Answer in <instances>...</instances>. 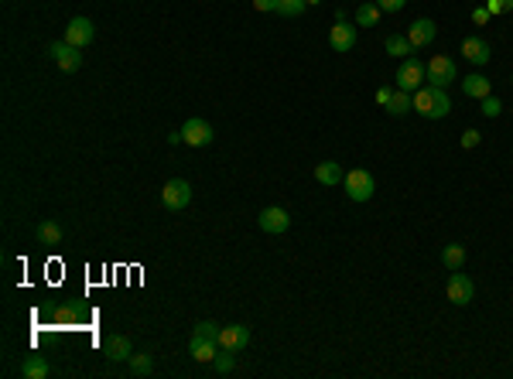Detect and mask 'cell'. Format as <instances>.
Masks as SVG:
<instances>
[{
    "instance_id": "cell-15",
    "label": "cell",
    "mask_w": 513,
    "mask_h": 379,
    "mask_svg": "<svg viewBox=\"0 0 513 379\" xmlns=\"http://www.w3.org/2000/svg\"><path fill=\"white\" fill-rule=\"evenodd\" d=\"M329 45L335 51H353L356 48V27H349L346 21H335L329 27Z\"/></svg>"
},
{
    "instance_id": "cell-29",
    "label": "cell",
    "mask_w": 513,
    "mask_h": 379,
    "mask_svg": "<svg viewBox=\"0 0 513 379\" xmlns=\"http://www.w3.org/2000/svg\"><path fill=\"white\" fill-rule=\"evenodd\" d=\"M479 140H483V133H479V130H465V133H462V151H472V147H479Z\"/></svg>"
},
{
    "instance_id": "cell-7",
    "label": "cell",
    "mask_w": 513,
    "mask_h": 379,
    "mask_svg": "<svg viewBox=\"0 0 513 379\" xmlns=\"http://www.w3.org/2000/svg\"><path fill=\"white\" fill-rule=\"evenodd\" d=\"M48 55L62 72H79V69H82V55H79V48L69 45V41H55V45H48Z\"/></svg>"
},
{
    "instance_id": "cell-14",
    "label": "cell",
    "mask_w": 513,
    "mask_h": 379,
    "mask_svg": "<svg viewBox=\"0 0 513 379\" xmlns=\"http://www.w3.org/2000/svg\"><path fill=\"white\" fill-rule=\"evenodd\" d=\"M435 34H438V25L428 21V18H417V21L408 27V38H410L414 48H428V45L435 41Z\"/></svg>"
},
{
    "instance_id": "cell-2",
    "label": "cell",
    "mask_w": 513,
    "mask_h": 379,
    "mask_svg": "<svg viewBox=\"0 0 513 379\" xmlns=\"http://www.w3.org/2000/svg\"><path fill=\"white\" fill-rule=\"evenodd\" d=\"M342 188H346L349 202H370L373 192H377V178L370 175L366 168H353L349 175L342 178Z\"/></svg>"
},
{
    "instance_id": "cell-37",
    "label": "cell",
    "mask_w": 513,
    "mask_h": 379,
    "mask_svg": "<svg viewBox=\"0 0 513 379\" xmlns=\"http://www.w3.org/2000/svg\"><path fill=\"white\" fill-rule=\"evenodd\" d=\"M305 4H308V7H311V4H322V0H305Z\"/></svg>"
},
{
    "instance_id": "cell-12",
    "label": "cell",
    "mask_w": 513,
    "mask_h": 379,
    "mask_svg": "<svg viewBox=\"0 0 513 379\" xmlns=\"http://www.w3.org/2000/svg\"><path fill=\"white\" fill-rule=\"evenodd\" d=\"M462 55H465L472 65H486L489 58H493V48H489L486 38H479V34H469V38L462 41Z\"/></svg>"
},
{
    "instance_id": "cell-21",
    "label": "cell",
    "mask_w": 513,
    "mask_h": 379,
    "mask_svg": "<svg viewBox=\"0 0 513 379\" xmlns=\"http://www.w3.org/2000/svg\"><path fill=\"white\" fill-rule=\"evenodd\" d=\"M130 376H137V379L154 376V355L151 352H134L130 355Z\"/></svg>"
},
{
    "instance_id": "cell-23",
    "label": "cell",
    "mask_w": 513,
    "mask_h": 379,
    "mask_svg": "<svg viewBox=\"0 0 513 379\" xmlns=\"http://www.w3.org/2000/svg\"><path fill=\"white\" fill-rule=\"evenodd\" d=\"M380 18H384L380 4H359L356 7V25L359 27H377L380 25Z\"/></svg>"
},
{
    "instance_id": "cell-17",
    "label": "cell",
    "mask_w": 513,
    "mask_h": 379,
    "mask_svg": "<svg viewBox=\"0 0 513 379\" xmlns=\"http://www.w3.org/2000/svg\"><path fill=\"white\" fill-rule=\"evenodd\" d=\"M462 93H465V96H472V100H486V96H493V86H489L486 76L472 72V76L462 79Z\"/></svg>"
},
{
    "instance_id": "cell-34",
    "label": "cell",
    "mask_w": 513,
    "mask_h": 379,
    "mask_svg": "<svg viewBox=\"0 0 513 379\" xmlns=\"http://www.w3.org/2000/svg\"><path fill=\"white\" fill-rule=\"evenodd\" d=\"M390 96H394V89H390V86H380V89H377V102H380V106H387Z\"/></svg>"
},
{
    "instance_id": "cell-32",
    "label": "cell",
    "mask_w": 513,
    "mask_h": 379,
    "mask_svg": "<svg viewBox=\"0 0 513 379\" xmlns=\"http://www.w3.org/2000/svg\"><path fill=\"white\" fill-rule=\"evenodd\" d=\"M377 4H380V11H384V14H397V11H404V4H408V0H377Z\"/></svg>"
},
{
    "instance_id": "cell-31",
    "label": "cell",
    "mask_w": 513,
    "mask_h": 379,
    "mask_svg": "<svg viewBox=\"0 0 513 379\" xmlns=\"http://www.w3.org/2000/svg\"><path fill=\"white\" fill-rule=\"evenodd\" d=\"M486 11L489 14H507V11H513V0H486Z\"/></svg>"
},
{
    "instance_id": "cell-36",
    "label": "cell",
    "mask_w": 513,
    "mask_h": 379,
    "mask_svg": "<svg viewBox=\"0 0 513 379\" xmlns=\"http://www.w3.org/2000/svg\"><path fill=\"white\" fill-rule=\"evenodd\" d=\"M168 144H181V130H171V133H168Z\"/></svg>"
},
{
    "instance_id": "cell-13",
    "label": "cell",
    "mask_w": 513,
    "mask_h": 379,
    "mask_svg": "<svg viewBox=\"0 0 513 379\" xmlns=\"http://www.w3.org/2000/svg\"><path fill=\"white\" fill-rule=\"evenodd\" d=\"M103 355H106L110 362H130L134 345H130V338H124V335H106V338H103Z\"/></svg>"
},
{
    "instance_id": "cell-22",
    "label": "cell",
    "mask_w": 513,
    "mask_h": 379,
    "mask_svg": "<svg viewBox=\"0 0 513 379\" xmlns=\"http://www.w3.org/2000/svg\"><path fill=\"white\" fill-rule=\"evenodd\" d=\"M342 164H335V161H322L318 168H315V181L318 185H339L342 181Z\"/></svg>"
},
{
    "instance_id": "cell-10",
    "label": "cell",
    "mask_w": 513,
    "mask_h": 379,
    "mask_svg": "<svg viewBox=\"0 0 513 379\" xmlns=\"http://www.w3.org/2000/svg\"><path fill=\"white\" fill-rule=\"evenodd\" d=\"M216 342H219V349H226V352H243V349L250 345V328H247V325H223Z\"/></svg>"
},
{
    "instance_id": "cell-27",
    "label": "cell",
    "mask_w": 513,
    "mask_h": 379,
    "mask_svg": "<svg viewBox=\"0 0 513 379\" xmlns=\"http://www.w3.org/2000/svg\"><path fill=\"white\" fill-rule=\"evenodd\" d=\"M305 0H278V11L274 14H281V18H301L305 14Z\"/></svg>"
},
{
    "instance_id": "cell-1",
    "label": "cell",
    "mask_w": 513,
    "mask_h": 379,
    "mask_svg": "<svg viewBox=\"0 0 513 379\" xmlns=\"http://www.w3.org/2000/svg\"><path fill=\"white\" fill-rule=\"evenodd\" d=\"M414 109H417L424 120H441V117H448L452 100H448L445 89H438V86H421V89H414Z\"/></svg>"
},
{
    "instance_id": "cell-11",
    "label": "cell",
    "mask_w": 513,
    "mask_h": 379,
    "mask_svg": "<svg viewBox=\"0 0 513 379\" xmlns=\"http://www.w3.org/2000/svg\"><path fill=\"white\" fill-rule=\"evenodd\" d=\"M93 38H96V27H93L89 18H72L69 27H65V41H69V45H76V48H86Z\"/></svg>"
},
{
    "instance_id": "cell-30",
    "label": "cell",
    "mask_w": 513,
    "mask_h": 379,
    "mask_svg": "<svg viewBox=\"0 0 513 379\" xmlns=\"http://www.w3.org/2000/svg\"><path fill=\"white\" fill-rule=\"evenodd\" d=\"M503 113V102L496 100V96H486L483 100V117H500Z\"/></svg>"
},
{
    "instance_id": "cell-19",
    "label": "cell",
    "mask_w": 513,
    "mask_h": 379,
    "mask_svg": "<svg viewBox=\"0 0 513 379\" xmlns=\"http://www.w3.org/2000/svg\"><path fill=\"white\" fill-rule=\"evenodd\" d=\"M384 48H387V55H394V58H401V62L414 55V45H410L408 34H390L384 41Z\"/></svg>"
},
{
    "instance_id": "cell-28",
    "label": "cell",
    "mask_w": 513,
    "mask_h": 379,
    "mask_svg": "<svg viewBox=\"0 0 513 379\" xmlns=\"http://www.w3.org/2000/svg\"><path fill=\"white\" fill-rule=\"evenodd\" d=\"M219 328H223V325H216V321H199V325L192 328V335H199V338H212V342H216V338H219Z\"/></svg>"
},
{
    "instance_id": "cell-6",
    "label": "cell",
    "mask_w": 513,
    "mask_h": 379,
    "mask_svg": "<svg viewBox=\"0 0 513 379\" xmlns=\"http://www.w3.org/2000/svg\"><path fill=\"white\" fill-rule=\"evenodd\" d=\"M212 124L209 120H202V117H192V120H185V126H181V140L188 144V147H209L212 144Z\"/></svg>"
},
{
    "instance_id": "cell-38",
    "label": "cell",
    "mask_w": 513,
    "mask_h": 379,
    "mask_svg": "<svg viewBox=\"0 0 513 379\" xmlns=\"http://www.w3.org/2000/svg\"><path fill=\"white\" fill-rule=\"evenodd\" d=\"M510 86H513V79H510Z\"/></svg>"
},
{
    "instance_id": "cell-25",
    "label": "cell",
    "mask_w": 513,
    "mask_h": 379,
    "mask_svg": "<svg viewBox=\"0 0 513 379\" xmlns=\"http://www.w3.org/2000/svg\"><path fill=\"white\" fill-rule=\"evenodd\" d=\"M34 236H38V243H45V246H55V243H62V226L58 222H38L34 229Z\"/></svg>"
},
{
    "instance_id": "cell-33",
    "label": "cell",
    "mask_w": 513,
    "mask_h": 379,
    "mask_svg": "<svg viewBox=\"0 0 513 379\" xmlns=\"http://www.w3.org/2000/svg\"><path fill=\"white\" fill-rule=\"evenodd\" d=\"M489 18H493V14H489L486 7H476V11H472V21H476V25H486Z\"/></svg>"
},
{
    "instance_id": "cell-26",
    "label": "cell",
    "mask_w": 513,
    "mask_h": 379,
    "mask_svg": "<svg viewBox=\"0 0 513 379\" xmlns=\"http://www.w3.org/2000/svg\"><path fill=\"white\" fill-rule=\"evenodd\" d=\"M441 263H445L448 270H462V263H465V246H462V243H448V246L441 250Z\"/></svg>"
},
{
    "instance_id": "cell-18",
    "label": "cell",
    "mask_w": 513,
    "mask_h": 379,
    "mask_svg": "<svg viewBox=\"0 0 513 379\" xmlns=\"http://www.w3.org/2000/svg\"><path fill=\"white\" fill-rule=\"evenodd\" d=\"M51 366L45 355H27L25 362H21V376L25 379H48Z\"/></svg>"
},
{
    "instance_id": "cell-24",
    "label": "cell",
    "mask_w": 513,
    "mask_h": 379,
    "mask_svg": "<svg viewBox=\"0 0 513 379\" xmlns=\"http://www.w3.org/2000/svg\"><path fill=\"white\" fill-rule=\"evenodd\" d=\"M209 366H212V373H216V376H233V373H236V352L219 349V355H216Z\"/></svg>"
},
{
    "instance_id": "cell-8",
    "label": "cell",
    "mask_w": 513,
    "mask_h": 379,
    "mask_svg": "<svg viewBox=\"0 0 513 379\" xmlns=\"http://www.w3.org/2000/svg\"><path fill=\"white\" fill-rule=\"evenodd\" d=\"M445 294H448V301L465 307V304L472 301V294H476V287H472V280L465 277L462 270H452L448 274V284H445Z\"/></svg>"
},
{
    "instance_id": "cell-5",
    "label": "cell",
    "mask_w": 513,
    "mask_h": 379,
    "mask_svg": "<svg viewBox=\"0 0 513 379\" xmlns=\"http://www.w3.org/2000/svg\"><path fill=\"white\" fill-rule=\"evenodd\" d=\"M428 82V76H424V62L421 58H404L401 62V69H397V89H408V93H414V89H421Z\"/></svg>"
},
{
    "instance_id": "cell-35",
    "label": "cell",
    "mask_w": 513,
    "mask_h": 379,
    "mask_svg": "<svg viewBox=\"0 0 513 379\" xmlns=\"http://www.w3.org/2000/svg\"><path fill=\"white\" fill-rule=\"evenodd\" d=\"M256 11H278V0H254Z\"/></svg>"
},
{
    "instance_id": "cell-16",
    "label": "cell",
    "mask_w": 513,
    "mask_h": 379,
    "mask_svg": "<svg viewBox=\"0 0 513 379\" xmlns=\"http://www.w3.org/2000/svg\"><path fill=\"white\" fill-rule=\"evenodd\" d=\"M188 355H192L195 362H212V359L219 355V342H212V338H199V335H192V338H188Z\"/></svg>"
},
{
    "instance_id": "cell-20",
    "label": "cell",
    "mask_w": 513,
    "mask_h": 379,
    "mask_svg": "<svg viewBox=\"0 0 513 379\" xmlns=\"http://www.w3.org/2000/svg\"><path fill=\"white\" fill-rule=\"evenodd\" d=\"M410 109H414V96H410L408 89H394V96L387 102V113H390V117H404Z\"/></svg>"
},
{
    "instance_id": "cell-9",
    "label": "cell",
    "mask_w": 513,
    "mask_h": 379,
    "mask_svg": "<svg viewBox=\"0 0 513 379\" xmlns=\"http://www.w3.org/2000/svg\"><path fill=\"white\" fill-rule=\"evenodd\" d=\"M260 229L264 232H271V236H281V232H287L291 229V215H287V208H281V205H267L264 212H260Z\"/></svg>"
},
{
    "instance_id": "cell-3",
    "label": "cell",
    "mask_w": 513,
    "mask_h": 379,
    "mask_svg": "<svg viewBox=\"0 0 513 379\" xmlns=\"http://www.w3.org/2000/svg\"><path fill=\"white\" fill-rule=\"evenodd\" d=\"M424 76H428L431 86L445 89V86H452V82L459 79V69H455V62H452L448 55H435V58L424 65Z\"/></svg>"
},
{
    "instance_id": "cell-4",
    "label": "cell",
    "mask_w": 513,
    "mask_h": 379,
    "mask_svg": "<svg viewBox=\"0 0 513 379\" xmlns=\"http://www.w3.org/2000/svg\"><path fill=\"white\" fill-rule=\"evenodd\" d=\"M188 202H192V185H188L185 178H171V181L161 188V205H164L168 212H181Z\"/></svg>"
}]
</instances>
